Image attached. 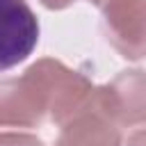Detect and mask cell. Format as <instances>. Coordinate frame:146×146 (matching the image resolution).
<instances>
[{
	"mask_svg": "<svg viewBox=\"0 0 146 146\" xmlns=\"http://www.w3.org/2000/svg\"><path fill=\"white\" fill-rule=\"evenodd\" d=\"M94 107L114 125H139L144 121V73L125 71L110 84L96 87Z\"/></svg>",
	"mask_w": 146,
	"mask_h": 146,
	"instance_id": "3957f363",
	"label": "cell"
},
{
	"mask_svg": "<svg viewBox=\"0 0 146 146\" xmlns=\"http://www.w3.org/2000/svg\"><path fill=\"white\" fill-rule=\"evenodd\" d=\"M89 2H94V5H96V7H103V5H105V2H107V0H89Z\"/></svg>",
	"mask_w": 146,
	"mask_h": 146,
	"instance_id": "ba28073f",
	"label": "cell"
},
{
	"mask_svg": "<svg viewBox=\"0 0 146 146\" xmlns=\"http://www.w3.org/2000/svg\"><path fill=\"white\" fill-rule=\"evenodd\" d=\"M105 32L128 59L144 57V0H107L103 7Z\"/></svg>",
	"mask_w": 146,
	"mask_h": 146,
	"instance_id": "277c9868",
	"label": "cell"
},
{
	"mask_svg": "<svg viewBox=\"0 0 146 146\" xmlns=\"http://www.w3.org/2000/svg\"><path fill=\"white\" fill-rule=\"evenodd\" d=\"M55 146H121V135L119 128L91 105L62 123Z\"/></svg>",
	"mask_w": 146,
	"mask_h": 146,
	"instance_id": "5b68a950",
	"label": "cell"
},
{
	"mask_svg": "<svg viewBox=\"0 0 146 146\" xmlns=\"http://www.w3.org/2000/svg\"><path fill=\"white\" fill-rule=\"evenodd\" d=\"M39 41V21L25 0H0V73L25 62Z\"/></svg>",
	"mask_w": 146,
	"mask_h": 146,
	"instance_id": "7a4b0ae2",
	"label": "cell"
},
{
	"mask_svg": "<svg viewBox=\"0 0 146 146\" xmlns=\"http://www.w3.org/2000/svg\"><path fill=\"white\" fill-rule=\"evenodd\" d=\"M0 146H43L41 139L32 135H21V132H2L0 135Z\"/></svg>",
	"mask_w": 146,
	"mask_h": 146,
	"instance_id": "8992f818",
	"label": "cell"
},
{
	"mask_svg": "<svg viewBox=\"0 0 146 146\" xmlns=\"http://www.w3.org/2000/svg\"><path fill=\"white\" fill-rule=\"evenodd\" d=\"M46 7H50V9H64V7H68L73 0H41Z\"/></svg>",
	"mask_w": 146,
	"mask_h": 146,
	"instance_id": "52a82bcc",
	"label": "cell"
},
{
	"mask_svg": "<svg viewBox=\"0 0 146 146\" xmlns=\"http://www.w3.org/2000/svg\"><path fill=\"white\" fill-rule=\"evenodd\" d=\"M96 87L57 59H39L21 78L0 80V125L32 128L43 119L66 123L91 107Z\"/></svg>",
	"mask_w": 146,
	"mask_h": 146,
	"instance_id": "6da1fadb",
	"label": "cell"
}]
</instances>
